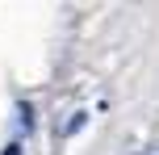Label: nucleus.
I'll return each instance as SVG.
<instances>
[{"label":"nucleus","instance_id":"nucleus-3","mask_svg":"<svg viewBox=\"0 0 159 155\" xmlns=\"http://www.w3.org/2000/svg\"><path fill=\"white\" fill-rule=\"evenodd\" d=\"M0 155H21V139H8V143H4V151H0Z\"/></svg>","mask_w":159,"mask_h":155},{"label":"nucleus","instance_id":"nucleus-1","mask_svg":"<svg viewBox=\"0 0 159 155\" xmlns=\"http://www.w3.org/2000/svg\"><path fill=\"white\" fill-rule=\"evenodd\" d=\"M84 122H88V113H80V109H75L71 117H63V122L55 126V139H59V143H63V139H71L75 130H84Z\"/></svg>","mask_w":159,"mask_h":155},{"label":"nucleus","instance_id":"nucleus-2","mask_svg":"<svg viewBox=\"0 0 159 155\" xmlns=\"http://www.w3.org/2000/svg\"><path fill=\"white\" fill-rule=\"evenodd\" d=\"M17 122H21V130H30V126H34V109H30V101H17Z\"/></svg>","mask_w":159,"mask_h":155},{"label":"nucleus","instance_id":"nucleus-4","mask_svg":"<svg viewBox=\"0 0 159 155\" xmlns=\"http://www.w3.org/2000/svg\"><path fill=\"white\" fill-rule=\"evenodd\" d=\"M143 155H159V143H151V147H143Z\"/></svg>","mask_w":159,"mask_h":155}]
</instances>
